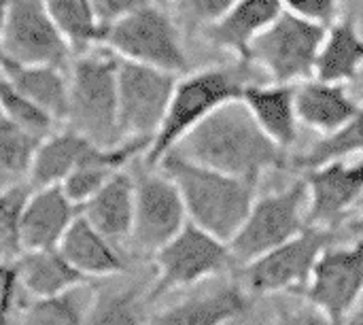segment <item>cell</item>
<instances>
[{
	"instance_id": "6da1fadb",
	"label": "cell",
	"mask_w": 363,
	"mask_h": 325,
	"mask_svg": "<svg viewBox=\"0 0 363 325\" xmlns=\"http://www.w3.org/2000/svg\"><path fill=\"white\" fill-rule=\"evenodd\" d=\"M170 153L253 183H259L268 170L289 168L287 149L279 147L255 123L242 100L217 109Z\"/></svg>"
},
{
	"instance_id": "7a4b0ae2",
	"label": "cell",
	"mask_w": 363,
	"mask_h": 325,
	"mask_svg": "<svg viewBox=\"0 0 363 325\" xmlns=\"http://www.w3.org/2000/svg\"><path fill=\"white\" fill-rule=\"evenodd\" d=\"M157 168L177 183L191 224L223 243L236 236L249 217L259 183L223 175L177 153H168Z\"/></svg>"
},
{
	"instance_id": "3957f363",
	"label": "cell",
	"mask_w": 363,
	"mask_h": 325,
	"mask_svg": "<svg viewBox=\"0 0 363 325\" xmlns=\"http://www.w3.org/2000/svg\"><path fill=\"white\" fill-rule=\"evenodd\" d=\"M247 62L208 66L179 77L166 117L145 151V166L157 168L160 162L208 115L232 100H240L247 79Z\"/></svg>"
},
{
	"instance_id": "277c9868",
	"label": "cell",
	"mask_w": 363,
	"mask_h": 325,
	"mask_svg": "<svg viewBox=\"0 0 363 325\" xmlns=\"http://www.w3.org/2000/svg\"><path fill=\"white\" fill-rule=\"evenodd\" d=\"M117 66L119 57L98 45L77 53L68 64L66 128L96 147H117Z\"/></svg>"
},
{
	"instance_id": "5b68a950",
	"label": "cell",
	"mask_w": 363,
	"mask_h": 325,
	"mask_svg": "<svg viewBox=\"0 0 363 325\" xmlns=\"http://www.w3.org/2000/svg\"><path fill=\"white\" fill-rule=\"evenodd\" d=\"M100 45L119 60L153 66L174 75H185L189 68L177 19L164 4L151 0L104 28Z\"/></svg>"
},
{
	"instance_id": "8992f818",
	"label": "cell",
	"mask_w": 363,
	"mask_h": 325,
	"mask_svg": "<svg viewBox=\"0 0 363 325\" xmlns=\"http://www.w3.org/2000/svg\"><path fill=\"white\" fill-rule=\"evenodd\" d=\"M323 26L283 11L251 45L247 64L264 70L270 83L300 85L315 77Z\"/></svg>"
},
{
	"instance_id": "52a82bcc",
	"label": "cell",
	"mask_w": 363,
	"mask_h": 325,
	"mask_svg": "<svg viewBox=\"0 0 363 325\" xmlns=\"http://www.w3.org/2000/svg\"><path fill=\"white\" fill-rule=\"evenodd\" d=\"M306 206L308 185L304 177L281 192L255 200L242 228L228 243L236 266L242 268L259 255L298 236L308 226L304 211Z\"/></svg>"
},
{
	"instance_id": "ba28073f",
	"label": "cell",
	"mask_w": 363,
	"mask_h": 325,
	"mask_svg": "<svg viewBox=\"0 0 363 325\" xmlns=\"http://www.w3.org/2000/svg\"><path fill=\"white\" fill-rule=\"evenodd\" d=\"M181 75L119 60L117 66V130L119 143L151 145Z\"/></svg>"
},
{
	"instance_id": "9c48e42d",
	"label": "cell",
	"mask_w": 363,
	"mask_h": 325,
	"mask_svg": "<svg viewBox=\"0 0 363 325\" xmlns=\"http://www.w3.org/2000/svg\"><path fill=\"white\" fill-rule=\"evenodd\" d=\"M153 262L157 275L149 300H157L170 290L194 285L236 266L228 243L204 232L189 219L183 230L153 255Z\"/></svg>"
},
{
	"instance_id": "30bf717a",
	"label": "cell",
	"mask_w": 363,
	"mask_h": 325,
	"mask_svg": "<svg viewBox=\"0 0 363 325\" xmlns=\"http://www.w3.org/2000/svg\"><path fill=\"white\" fill-rule=\"evenodd\" d=\"M187 224L177 183L166 172H140L134 179V221L130 245L140 258H153Z\"/></svg>"
},
{
	"instance_id": "8fae6325",
	"label": "cell",
	"mask_w": 363,
	"mask_h": 325,
	"mask_svg": "<svg viewBox=\"0 0 363 325\" xmlns=\"http://www.w3.org/2000/svg\"><path fill=\"white\" fill-rule=\"evenodd\" d=\"M336 241V230L306 226L298 236L242 266L240 275L253 294L302 290L308 285L315 264Z\"/></svg>"
},
{
	"instance_id": "7c38bea8",
	"label": "cell",
	"mask_w": 363,
	"mask_h": 325,
	"mask_svg": "<svg viewBox=\"0 0 363 325\" xmlns=\"http://www.w3.org/2000/svg\"><path fill=\"white\" fill-rule=\"evenodd\" d=\"M72 51L40 0H11L0 26V57L68 68Z\"/></svg>"
},
{
	"instance_id": "4fadbf2b",
	"label": "cell",
	"mask_w": 363,
	"mask_h": 325,
	"mask_svg": "<svg viewBox=\"0 0 363 325\" xmlns=\"http://www.w3.org/2000/svg\"><path fill=\"white\" fill-rule=\"evenodd\" d=\"M363 294V238L351 249H328L315 264L304 296L336 325L345 324Z\"/></svg>"
},
{
	"instance_id": "5bb4252c",
	"label": "cell",
	"mask_w": 363,
	"mask_h": 325,
	"mask_svg": "<svg viewBox=\"0 0 363 325\" xmlns=\"http://www.w3.org/2000/svg\"><path fill=\"white\" fill-rule=\"evenodd\" d=\"M308 185L306 224L338 230L349 209L363 196V160H332L304 172Z\"/></svg>"
},
{
	"instance_id": "9a60e30c",
	"label": "cell",
	"mask_w": 363,
	"mask_h": 325,
	"mask_svg": "<svg viewBox=\"0 0 363 325\" xmlns=\"http://www.w3.org/2000/svg\"><path fill=\"white\" fill-rule=\"evenodd\" d=\"M77 215V206L66 198L60 185L32 189L19 219L21 253L57 249Z\"/></svg>"
},
{
	"instance_id": "2e32d148",
	"label": "cell",
	"mask_w": 363,
	"mask_h": 325,
	"mask_svg": "<svg viewBox=\"0 0 363 325\" xmlns=\"http://www.w3.org/2000/svg\"><path fill=\"white\" fill-rule=\"evenodd\" d=\"M283 13L279 0H238L217 21L204 26L200 34L217 49L247 62L255 38Z\"/></svg>"
},
{
	"instance_id": "e0dca14e",
	"label": "cell",
	"mask_w": 363,
	"mask_h": 325,
	"mask_svg": "<svg viewBox=\"0 0 363 325\" xmlns=\"http://www.w3.org/2000/svg\"><path fill=\"white\" fill-rule=\"evenodd\" d=\"M242 104L253 115L255 123L283 149H289L298 141V111H296V85L285 83H247L240 94Z\"/></svg>"
},
{
	"instance_id": "ac0fdd59",
	"label": "cell",
	"mask_w": 363,
	"mask_h": 325,
	"mask_svg": "<svg viewBox=\"0 0 363 325\" xmlns=\"http://www.w3.org/2000/svg\"><path fill=\"white\" fill-rule=\"evenodd\" d=\"M357 109L359 104L349 96L342 83H328L313 77L296 85L298 119L321 136H330L340 130Z\"/></svg>"
},
{
	"instance_id": "d6986e66",
	"label": "cell",
	"mask_w": 363,
	"mask_h": 325,
	"mask_svg": "<svg viewBox=\"0 0 363 325\" xmlns=\"http://www.w3.org/2000/svg\"><path fill=\"white\" fill-rule=\"evenodd\" d=\"M147 143H121L117 147H94L77 168L60 185L66 198L81 209L91 196H96L113 177H117L128 162L147 151Z\"/></svg>"
},
{
	"instance_id": "ffe728a7",
	"label": "cell",
	"mask_w": 363,
	"mask_h": 325,
	"mask_svg": "<svg viewBox=\"0 0 363 325\" xmlns=\"http://www.w3.org/2000/svg\"><path fill=\"white\" fill-rule=\"evenodd\" d=\"M79 215L108 243H128L134 221V179L121 170L79 209Z\"/></svg>"
},
{
	"instance_id": "44dd1931",
	"label": "cell",
	"mask_w": 363,
	"mask_h": 325,
	"mask_svg": "<svg viewBox=\"0 0 363 325\" xmlns=\"http://www.w3.org/2000/svg\"><path fill=\"white\" fill-rule=\"evenodd\" d=\"M0 79L40 106L60 126L66 117L68 104V68L15 64L0 57Z\"/></svg>"
},
{
	"instance_id": "7402d4cb",
	"label": "cell",
	"mask_w": 363,
	"mask_h": 325,
	"mask_svg": "<svg viewBox=\"0 0 363 325\" xmlns=\"http://www.w3.org/2000/svg\"><path fill=\"white\" fill-rule=\"evenodd\" d=\"M94 147V143L66 126L53 130L36 145L26 185L30 189L62 185Z\"/></svg>"
},
{
	"instance_id": "603a6c76",
	"label": "cell",
	"mask_w": 363,
	"mask_h": 325,
	"mask_svg": "<svg viewBox=\"0 0 363 325\" xmlns=\"http://www.w3.org/2000/svg\"><path fill=\"white\" fill-rule=\"evenodd\" d=\"M57 251L83 279H106L123 272V262L115 255L111 243L100 236L81 215H77L66 230Z\"/></svg>"
},
{
	"instance_id": "cb8c5ba5",
	"label": "cell",
	"mask_w": 363,
	"mask_h": 325,
	"mask_svg": "<svg viewBox=\"0 0 363 325\" xmlns=\"http://www.w3.org/2000/svg\"><path fill=\"white\" fill-rule=\"evenodd\" d=\"M363 68V36L353 17H338L323 36L315 79L328 83H351Z\"/></svg>"
},
{
	"instance_id": "d4e9b609",
	"label": "cell",
	"mask_w": 363,
	"mask_h": 325,
	"mask_svg": "<svg viewBox=\"0 0 363 325\" xmlns=\"http://www.w3.org/2000/svg\"><path fill=\"white\" fill-rule=\"evenodd\" d=\"M15 281L36 300L62 298L85 279L72 270L57 249L23 251L13 264Z\"/></svg>"
},
{
	"instance_id": "484cf974",
	"label": "cell",
	"mask_w": 363,
	"mask_h": 325,
	"mask_svg": "<svg viewBox=\"0 0 363 325\" xmlns=\"http://www.w3.org/2000/svg\"><path fill=\"white\" fill-rule=\"evenodd\" d=\"M247 307L249 300L238 285H223L155 315L149 325H223L242 315Z\"/></svg>"
},
{
	"instance_id": "4316f807",
	"label": "cell",
	"mask_w": 363,
	"mask_h": 325,
	"mask_svg": "<svg viewBox=\"0 0 363 325\" xmlns=\"http://www.w3.org/2000/svg\"><path fill=\"white\" fill-rule=\"evenodd\" d=\"M40 2L74 55L100 45L102 30L98 26L89 0H40Z\"/></svg>"
},
{
	"instance_id": "83f0119b",
	"label": "cell",
	"mask_w": 363,
	"mask_h": 325,
	"mask_svg": "<svg viewBox=\"0 0 363 325\" xmlns=\"http://www.w3.org/2000/svg\"><path fill=\"white\" fill-rule=\"evenodd\" d=\"M355 153H363V104H359L357 113L340 130L330 136H323L311 151L289 160V168L306 172L332 160H345Z\"/></svg>"
},
{
	"instance_id": "f1b7e54d",
	"label": "cell",
	"mask_w": 363,
	"mask_h": 325,
	"mask_svg": "<svg viewBox=\"0 0 363 325\" xmlns=\"http://www.w3.org/2000/svg\"><path fill=\"white\" fill-rule=\"evenodd\" d=\"M38 143L0 113V192L26 185Z\"/></svg>"
},
{
	"instance_id": "f546056e",
	"label": "cell",
	"mask_w": 363,
	"mask_h": 325,
	"mask_svg": "<svg viewBox=\"0 0 363 325\" xmlns=\"http://www.w3.org/2000/svg\"><path fill=\"white\" fill-rule=\"evenodd\" d=\"M0 113L13 126L21 128L36 141H43L45 136H49L53 130L60 128L57 121H53L40 106H36L23 94L11 87L4 79H0Z\"/></svg>"
},
{
	"instance_id": "4dcf8cb0",
	"label": "cell",
	"mask_w": 363,
	"mask_h": 325,
	"mask_svg": "<svg viewBox=\"0 0 363 325\" xmlns=\"http://www.w3.org/2000/svg\"><path fill=\"white\" fill-rule=\"evenodd\" d=\"M28 185H17L0 192V266H13L21 255L19 219L28 198Z\"/></svg>"
},
{
	"instance_id": "1f68e13d",
	"label": "cell",
	"mask_w": 363,
	"mask_h": 325,
	"mask_svg": "<svg viewBox=\"0 0 363 325\" xmlns=\"http://www.w3.org/2000/svg\"><path fill=\"white\" fill-rule=\"evenodd\" d=\"M15 325H81V317L64 296L47 300L32 298L30 304L19 307Z\"/></svg>"
},
{
	"instance_id": "d6a6232c",
	"label": "cell",
	"mask_w": 363,
	"mask_h": 325,
	"mask_svg": "<svg viewBox=\"0 0 363 325\" xmlns=\"http://www.w3.org/2000/svg\"><path fill=\"white\" fill-rule=\"evenodd\" d=\"M85 325H140L138 294L125 292L98 300Z\"/></svg>"
},
{
	"instance_id": "836d02e7",
	"label": "cell",
	"mask_w": 363,
	"mask_h": 325,
	"mask_svg": "<svg viewBox=\"0 0 363 325\" xmlns=\"http://www.w3.org/2000/svg\"><path fill=\"white\" fill-rule=\"evenodd\" d=\"M238 0H172L179 19L189 32H200L204 26L225 15Z\"/></svg>"
},
{
	"instance_id": "e575fe53",
	"label": "cell",
	"mask_w": 363,
	"mask_h": 325,
	"mask_svg": "<svg viewBox=\"0 0 363 325\" xmlns=\"http://www.w3.org/2000/svg\"><path fill=\"white\" fill-rule=\"evenodd\" d=\"M283 11L294 13L306 21L330 28L340 13V0H279Z\"/></svg>"
},
{
	"instance_id": "d590c367",
	"label": "cell",
	"mask_w": 363,
	"mask_h": 325,
	"mask_svg": "<svg viewBox=\"0 0 363 325\" xmlns=\"http://www.w3.org/2000/svg\"><path fill=\"white\" fill-rule=\"evenodd\" d=\"M89 2H91V9H94L100 30H104L149 0H89Z\"/></svg>"
},
{
	"instance_id": "8d00e7d4",
	"label": "cell",
	"mask_w": 363,
	"mask_h": 325,
	"mask_svg": "<svg viewBox=\"0 0 363 325\" xmlns=\"http://www.w3.org/2000/svg\"><path fill=\"white\" fill-rule=\"evenodd\" d=\"M274 325H336L317 307H306L298 311H281Z\"/></svg>"
},
{
	"instance_id": "74e56055",
	"label": "cell",
	"mask_w": 363,
	"mask_h": 325,
	"mask_svg": "<svg viewBox=\"0 0 363 325\" xmlns=\"http://www.w3.org/2000/svg\"><path fill=\"white\" fill-rule=\"evenodd\" d=\"M15 272L13 266H0V325H9V311L13 302V287H15Z\"/></svg>"
},
{
	"instance_id": "f35d334b",
	"label": "cell",
	"mask_w": 363,
	"mask_h": 325,
	"mask_svg": "<svg viewBox=\"0 0 363 325\" xmlns=\"http://www.w3.org/2000/svg\"><path fill=\"white\" fill-rule=\"evenodd\" d=\"M342 325H363V304L359 307V309H357V311L349 313Z\"/></svg>"
},
{
	"instance_id": "ab89813d",
	"label": "cell",
	"mask_w": 363,
	"mask_h": 325,
	"mask_svg": "<svg viewBox=\"0 0 363 325\" xmlns=\"http://www.w3.org/2000/svg\"><path fill=\"white\" fill-rule=\"evenodd\" d=\"M351 232L357 236V238H363V209L359 211V215H357V219L351 224Z\"/></svg>"
},
{
	"instance_id": "60d3db41",
	"label": "cell",
	"mask_w": 363,
	"mask_h": 325,
	"mask_svg": "<svg viewBox=\"0 0 363 325\" xmlns=\"http://www.w3.org/2000/svg\"><path fill=\"white\" fill-rule=\"evenodd\" d=\"M9 2H11V0H0V26H2V19H4V13H6Z\"/></svg>"
},
{
	"instance_id": "b9f144b4",
	"label": "cell",
	"mask_w": 363,
	"mask_h": 325,
	"mask_svg": "<svg viewBox=\"0 0 363 325\" xmlns=\"http://www.w3.org/2000/svg\"><path fill=\"white\" fill-rule=\"evenodd\" d=\"M151 2H157V4H164V6H166V4H170L172 0H151Z\"/></svg>"
}]
</instances>
